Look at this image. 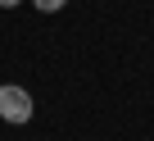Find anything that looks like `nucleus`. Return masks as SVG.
Returning <instances> with one entry per match:
<instances>
[{
    "label": "nucleus",
    "mask_w": 154,
    "mask_h": 141,
    "mask_svg": "<svg viewBox=\"0 0 154 141\" xmlns=\"http://www.w3.org/2000/svg\"><path fill=\"white\" fill-rule=\"evenodd\" d=\"M32 96H27V87H14V82H0V118L5 123H14V127H23V123H32Z\"/></svg>",
    "instance_id": "1"
},
{
    "label": "nucleus",
    "mask_w": 154,
    "mask_h": 141,
    "mask_svg": "<svg viewBox=\"0 0 154 141\" xmlns=\"http://www.w3.org/2000/svg\"><path fill=\"white\" fill-rule=\"evenodd\" d=\"M32 5H36V9H41V14H59V9H63V5H68V0H32Z\"/></svg>",
    "instance_id": "2"
},
{
    "label": "nucleus",
    "mask_w": 154,
    "mask_h": 141,
    "mask_svg": "<svg viewBox=\"0 0 154 141\" xmlns=\"http://www.w3.org/2000/svg\"><path fill=\"white\" fill-rule=\"evenodd\" d=\"M14 5H23V0H0V9H14Z\"/></svg>",
    "instance_id": "3"
}]
</instances>
